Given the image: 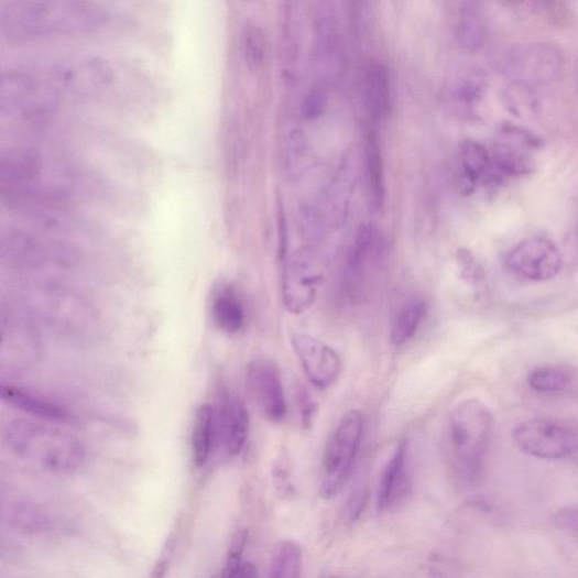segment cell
<instances>
[{
	"mask_svg": "<svg viewBox=\"0 0 578 578\" xmlns=\"http://www.w3.org/2000/svg\"><path fill=\"white\" fill-rule=\"evenodd\" d=\"M106 20L105 10L88 2L13 0L0 4V32L11 40L90 32Z\"/></svg>",
	"mask_w": 578,
	"mask_h": 578,
	"instance_id": "cell-1",
	"label": "cell"
},
{
	"mask_svg": "<svg viewBox=\"0 0 578 578\" xmlns=\"http://www.w3.org/2000/svg\"><path fill=\"white\" fill-rule=\"evenodd\" d=\"M3 440L18 458L56 473L77 470L86 457L77 437L42 421L10 422L3 429Z\"/></svg>",
	"mask_w": 578,
	"mask_h": 578,
	"instance_id": "cell-2",
	"label": "cell"
},
{
	"mask_svg": "<svg viewBox=\"0 0 578 578\" xmlns=\"http://www.w3.org/2000/svg\"><path fill=\"white\" fill-rule=\"evenodd\" d=\"M493 433V415L480 400H464L454 410L450 418L452 450L467 480L473 481L480 475Z\"/></svg>",
	"mask_w": 578,
	"mask_h": 578,
	"instance_id": "cell-3",
	"label": "cell"
},
{
	"mask_svg": "<svg viewBox=\"0 0 578 578\" xmlns=\"http://www.w3.org/2000/svg\"><path fill=\"white\" fill-rule=\"evenodd\" d=\"M59 101L61 91L55 84L21 72H8L2 76L0 109L3 114L43 118L55 112Z\"/></svg>",
	"mask_w": 578,
	"mask_h": 578,
	"instance_id": "cell-4",
	"label": "cell"
},
{
	"mask_svg": "<svg viewBox=\"0 0 578 578\" xmlns=\"http://www.w3.org/2000/svg\"><path fill=\"white\" fill-rule=\"evenodd\" d=\"M364 433V417L359 411H350L340 419L325 455L321 495L334 499L345 486Z\"/></svg>",
	"mask_w": 578,
	"mask_h": 578,
	"instance_id": "cell-5",
	"label": "cell"
},
{
	"mask_svg": "<svg viewBox=\"0 0 578 578\" xmlns=\"http://www.w3.org/2000/svg\"><path fill=\"white\" fill-rule=\"evenodd\" d=\"M542 148V141L532 132L505 123L491 154V166L483 182L499 186L511 177L525 175L533 170V155Z\"/></svg>",
	"mask_w": 578,
	"mask_h": 578,
	"instance_id": "cell-6",
	"label": "cell"
},
{
	"mask_svg": "<svg viewBox=\"0 0 578 578\" xmlns=\"http://www.w3.org/2000/svg\"><path fill=\"white\" fill-rule=\"evenodd\" d=\"M513 439L522 452L538 459L559 460L578 452V433L559 421L527 419L513 429Z\"/></svg>",
	"mask_w": 578,
	"mask_h": 578,
	"instance_id": "cell-7",
	"label": "cell"
},
{
	"mask_svg": "<svg viewBox=\"0 0 578 578\" xmlns=\"http://www.w3.org/2000/svg\"><path fill=\"white\" fill-rule=\"evenodd\" d=\"M321 277L313 251L301 249L286 258L282 293L288 313L302 315L315 304Z\"/></svg>",
	"mask_w": 578,
	"mask_h": 578,
	"instance_id": "cell-8",
	"label": "cell"
},
{
	"mask_svg": "<svg viewBox=\"0 0 578 578\" xmlns=\"http://www.w3.org/2000/svg\"><path fill=\"white\" fill-rule=\"evenodd\" d=\"M505 264L508 270L519 277L532 282H547L560 273L563 255L554 241L535 237L512 248L505 257Z\"/></svg>",
	"mask_w": 578,
	"mask_h": 578,
	"instance_id": "cell-9",
	"label": "cell"
},
{
	"mask_svg": "<svg viewBox=\"0 0 578 578\" xmlns=\"http://www.w3.org/2000/svg\"><path fill=\"white\" fill-rule=\"evenodd\" d=\"M55 85L65 92L79 97H92L113 81L111 66L99 57H77L57 64L53 69Z\"/></svg>",
	"mask_w": 578,
	"mask_h": 578,
	"instance_id": "cell-10",
	"label": "cell"
},
{
	"mask_svg": "<svg viewBox=\"0 0 578 578\" xmlns=\"http://www.w3.org/2000/svg\"><path fill=\"white\" fill-rule=\"evenodd\" d=\"M250 395L264 418L281 423L287 414L285 391L279 367L269 359L253 360L247 370Z\"/></svg>",
	"mask_w": 578,
	"mask_h": 578,
	"instance_id": "cell-11",
	"label": "cell"
},
{
	"mask_svg": "<svg viewBox=\"0 0 578 578\" xmlns=\"http://www.w3.org/2000/svg\"><path fill=\"white\" fill-rule=\"evenodd\" d=\"M563 68L558 48L547 43L526 44L514 50L506 62V70L514 80L528 85L555 80Z\"/></svg>",
	"mask_w": 578,
	"mask_h": 578,
	"instance_id": "cell-12",
	"label": "cell"
},
{
	"mask_svg": "<svg viewBox=\"0 0 578 578\" xmlns=\"http://www.w3.org/2000/svg\"><path fill=\"white\" fill-rule=\"evenodd\" d=\"M293 347L310 383L325 389L337 381L342 364L340 356L332 347L303 334L293 337Z\"/></svg>",
	"mask_w": 578,
	"mask_h": 578,
	"instance_id": "cell-13",
	"label": "cell"
},
{
	"mask_svg": "<svg viewBox=\"0 0 578 578\" xmlns=\"http://www.w3.org/2000/svg\"><path fill=\"white\" fill-rule=\"evenodd\" d=\"M219 441L230 456H239L248 441L250 417L243 400L226 392L217 410Z\"/></svg>",
	"mask_w": 578,
	"mask_h": 578,
	"instance_id": "cell-14",
	"label": "cell"
},
{
	"mask_svg": "<svg viewBox=\"0 0 578 578\" xmlns=\"http://www.w3.org/2000/svg\"><path fill=\"white\" fill-rule=\"evenodd\" d=\"M408 444L400 441L396 450L386 462L380 475L377 509L385 512L402 502L411 491V479L407 469Z\"/></svg>",
	"mask_w": 578,
	"mask_h": 578,
	"instance_id": "cell-15",
	"label": "cell"
},
{
	"mask_svg": "<svg viewBox=\"0 0 578 578\" xmlns=\"http://www.w3.org/2000/svg\"><path fill=\"white\" fill-rule=\"evenodd\" d=\"M2 399L9 406L46 423H69L72 415L57 404L14 385H2Z\"/></svg>",
	"mask_w": 578,
	"mask_h": 578,
	"instance_id": "cell-16",
	"label": "cell"
},
{
	"mask_svg": "<svg viewBox=\"0 0 578 578\" xmlns=\"http://www.w3.org/2000/svg\"><path fill=\"white\" fill-rule=\"evenodd\" d=\"M211 317L215 325L227 334L239 332L246 323L243 303L236 288L221 284L215 288L210 299Z\"/></svg>",
	"mask_w": 578,
	"mask_h": 578,
	"instance_id": "cell-17",
	"label": "cell"
},
{
	"mask_svg": "<svg viewBox=\"0 0 578 578\" xmlns=\"http://www.w3.org/2000/svg\"><path fill=\"white\" fill-rule=\"evenodd\" d=\"M219 441L217 411L211 405H203L196 413L193 433V459L197 468H203L209 460Z\"/></svg>",
	"mask_w": 578,
	"mask_h": 578,
	"instance_id": "cell-18",
	"label": "cell"
},
{
	"mask_svg": "<svg viewBox=\"0 0 578 578\" xmlns=\"http://www.w3.org/2000/svg\"><path fill=\"white\" fill-rule=\"evenodd\" d=\"M373 246V230L371 227H362L356 236L355 242L347 259L346 286L349 296L359 298L366 284V264Z\"/></svg>",
	"mask_w": 578,
	"mask_h": 578,
	"instance_id": "cell-19",
	"label": "cell"
},
{
	"mask_svg": "<svg viewBox=\"0 0 578 578\" xmlns=\"http://www.w3.org/2000/svg\"><path fill=\"white\" fill-rule=\"evenodd\" d=\"M459 185L464 194H471L491 166V153L475 141H465L460 146Z\"/></svg>",
	"mask_w": 578,
	"mask_h": 578,
	"instance_id": "cell-20",
	"label": "cell"
},
{
	"mask_svg": "<svg viewBox=\"0 0 578 578\" xmlns=\"http://www.w3.org/2000/svg\"><path fill=\"white\" fill-rule=\"evenodd\" d=\"M426 313L427 304L421 298L412 299L400 308L391 328L392 345L400 347L411 341L417 334Z\"/></svg>",
	"mask_w": 578,
	"mask_h": 578,
	"instance_id": "cell-21",
	"label": "cell"
},
{
	"mask_svg": "<svg viewBox=\"0 0 578 578\" xmlns=\"http://www.w3.org/2000/svg\"><path fill=\"white\" fill-rule=\"evenodd\" d=\"M502 101L505 108L521 119H533L541 110L539 99L532 85L511 79L502 90Z\"/></svg>",
	"mask_w": 578,
	"mask_h": 578,
	"instance_id": "cell-22",
	"label": "cell"
},
{
	"mask_svg": "<svg viewBox=\"0 0 578 578\" xmlns=\"http://www.w3.org/2000/svg\"><path fill=\"white\" fill-rule=\"evenodd\" d=\"M367 102L374 117H385L391 111V86L388 70L381 64L369 67L366 76Z\"/></svg>",
	"mask_w": 578,
	"mask_h": 578,
	"instance_id": "cell-23",
	"label": "cell"
},
{
	"mask_svg": "<svg viewBox=\"0 0 578 578\" xmlns=\"http://www.w3.org/2000/svg\"><path fill=\"white\" fill-rule=\"evenodd\" d=\"M575 371L560 364H546L533 369L527 377L532 390L541 393H560L569 389L575 381Z\"/></svg>",
	"mask_w": 578,
	"mask_h": 578,
	"instance_id": "cell-24",
	"label": "cell"
},
{
	"mask_svg": "<svg viewBox=\"0 0 578 578\" xmlns=\"http://www.w3.org/2000/svg\"><path fill=\"white\" fill-rule=\"evenodd\" d=\"M302 550L290 541L281 542L274 550L266 578H301Z\"/></svg>",
	"mask_w": 578,
	"mask_h": 578,
	"instance_id": "cell-25",
	"label": "cell"
},
{
	"mask_svg": "<svg viewBox=\"0 0 578 578\" xmlns=\"http://www.w3.org/2000/svg\"><path fill=\"white\" fill-rule=\"evenodd\" d=\"M366 154L371 200L375 209H381L385 197L384 172L381 151L374 133H370L368 138Z\"/></svg>",
	"mask_w": 578,
	"mask_h": 578,
	"instance_id": "cell-26",
	"label": "cell"
},
{
	"mask_svg": "<svg viewBox=\"0 0 578 578\" xmlns=\"http://www.w3.org/2000/svg\"><path fill=\"white\" fill-rule=\"evenodd\" d=\"M484 23L478 3H466L461 10L458 37L465 48L476 51L484 40Z\"/></svg>",
	"mask_w": 578,
	"mask_h": 578,
	"instance_id": "cell-27",
	"label": "cell"
},
{
	"mask_svg": "<svg viewBox=\"0 0 578 578\" xmlns=\"http://www.w3.org/2000/svg\"><path fill=\"white\" fill-rule=\"evenodd\" d=\"M242 50L246 62L251 69H258L262 66L265 57V35L262 29L254 24L248 23L242 32Z\"/></svg>",
	"mask_w": 578,
	"mask_h": 578,
	"instance_id": "cell-28",
	"label": "cell"
},
{
	"mask_svg": "<svg viewBox=\"0 0 578 578\" xmlns=\"http://www.w3.org/2000/svg\"><path fill=\"white\" fill-rule=\"evenodd\" d=\"M368 500V489L364 487L356 488L345 504L343 514L346 520L350 523L358 521L367 508Z\"/></svg>",
	"mask_w": 578,
	"mask_h": 578,
	"instance_id": "cell-29",
	"label": "cell"
},
{
	"mask_svg": "<svg viewBox=\"0 0 578 578\" xmlns=\"http://www.w3.org/2000/svg\"><path fill=\"white\" fill-rule=\"evenodd\" d=\"M459 261L465 281L475 288H480L484 283V274L480 264L467 251L460 252Z\"/></svg>",
	"mask_w": 578,
	"mask_h": 578,
	"instance_id": "cell-30",
	"label": "cell"
},
{
	"mask_svg": "<svg viewBox=\"0 0 578 578\" xmlns=\"http://www.w3.org/2000/svg\"><path fill=\"white\" fill-rule=\"evenodd\" d=\"M327 105V97L321 91L309 92L303 103V114L306 119H317L323 114Z\"/></svg>",
	"mask_w": 578,
	"mask_h": 578,
	"instance_id": "cell-31",
	"label": "cell"
},
{
	"mask_svg": "<svg viewBox=\"0 0 578 578\" xmlns=\"http://www.w3.org/2000/svg\"><path fill=\"white\" fill-rule=\"evenodd\" d=\"M554 522L559 527L578 535V505L559 510L554 516Z\"/></svg>",
	"mask_w": 578,
	"mask_h": 578,
	"instance_id": "cell-32",
	"label": "cell"
},
{
	"mask_svg": "<svg viewBox=\"0 0 578 578\" xmlns=\"http://www.w3.org/2000/svg\"><path fill=\"white\" fill-rule=\"evenodd\" d=\"M257 568L250 561H243L239 567L233 569H223L220 578H257Z\"/></svg>",
	"mask_w": 578,
	"mask_h": 578,
	"instance_id": "cell-33",
	"label": "cell"
},
{
	"mask_svg": "<svg viewBox=\"0 0 578 578\" xmlns=\"http://www.w3.org/2000/svg\"><path fill=\"white\" fill-rule=\"evenodd\" d=\"M280 220V258L281 260L285 261L287 258V249H288V229H287V220L286 215L283 209V206L281 204L280 211H279Z\"/></svg>",
	"mask_w": 578,
	"mask_h": 578,
	"instance_id": "cell-34",
	"label": "cell"
},
{
	"mask_svg": "<svg viewBox=\"0 0 578 578\" xmlns=\"http://www.w3.org/2000/svg\"><path fill=\"white\" fill-rule=\"evenodd\" d=\"M170 564L171 560L160 557L151 571L150 578H165Z\"/></svg>",
	"mask_w": 578,
	"mask_h": 578,
	"instance_id": "cell-35",
	"label": "cell"
},
{
	"mask_svg": "<svg viewBox=\"0 0 578 578\" xmlns=\"http://www.w3.org/2000/svg\"><path fill=\"white\" fill-rule=\"evenodd\" d=\"M331 578H335V577H331Z\"/></svg>",
	"mask_w": 578,
	"mask_h": 578,
	"instance_id": "cell-36",
	"label": "cell"
}]
</instances>
